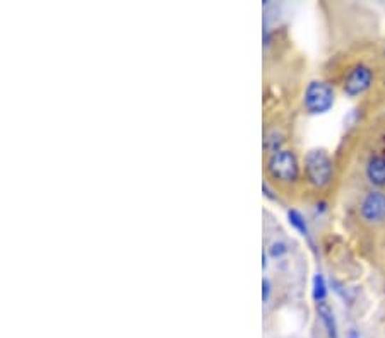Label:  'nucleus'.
Segmentation results:
<instances>
[{
  "label": "nucleus",
  "instance_id": "obj_7",
  "mask_svg": "<svg viewBox=\"0 0 385 338\" xmlns=\"http://www.w3.org/2000/svg\"><path fill=\"white\" fill-rule=\"evenodd\" d=\"M319 315H320V320H322L324 327L327 328L329 338H337L336 320H334V312L331 307H329L325 302H319Z\"/></svg>",
  "mask_w": 385,
  "mask_h": 338
},
{
  "label": "nucleus",
  "instance_id": "obj_4",
  "mask_svg": "<svg viewBox=\"0 0 385 338\" xmlns=\"http://www.w3.org/2000/svg\"><path fill=\"white\" fill-rule=\"evenodd\" d=\"M371 79H374V75L366 65L353 67L344 79V92L349 98L363 94L370 87Z\"/></svg>",
  "mask_w": 385,
  "mask_h": 338
},
{
  "label": "nucleus",
  "instance_id": "obj_8",
  "mask_svg": "<svg viewBox=\"0 0 385 338\" xmlns=\"http://www.w3.org/2000/svg\"><path fill=\"white\" fill-rule=\"evenodd\" d=\"M288 219H290V224L295 227L296 231L302 232L303 236H308V226H307V222H305L303 215L300 214L298 210H295V209L288 210Z\"/></svg>",
  "mask_w": 385,
  "mask_h": 338
},
{
  "label": "nucleus",
  "instance_id": "obj_10",
  "mask_svg": "<svg viewBox=\"0 0 385 338\" xmlns=\"http://www.w3.org/2000/svg\"><path fill=\"white\" fill-rule=\"evenodd\" d=\"M286 253V244L281 243V241H276V243H273V246L269 248V255L273 256V258H278V256H283Z\"/></svg>",
  "mask_w": 385,
  "mask_h": 338
},
{
  "label": "nucleus",
  "instance_id": "obj_3",
  "mask_svg": "<svg viewBox=\"0 0 385 338\" xmlns=\"http://www.w3.org/2000/svg\"><path fill=\"white\" fill-rule=\"evenodd\" d=\"M334 104V91L329 84L322 80H314L305 91V109L310 115H322L327 113Z\"/></svg>",
  "mask_w": 385,
  "mask_h": 338
},
{
  "label": "nucleus",
  "instance_id": "obj_1",
  "mask_svg": "<svg viewBox=\"0 0 385 338\" xmlns=\"http://www.w3.org/2000/svg\"><path fill=\"white\" fill-rule=\"evenodd\" d=\"M305 176L307 181L315 188H324L332 180V163L327 152L314 149L305 158Z\"/></svg>",
  "mask_w": 385,
  "mask_h": 338
},
{
  "label": "nucleus",
  "instance_id": "obj_12",
  "mask_svg": "<svg viewBox=\"0 0 385 338\" xmlns=\"http://www.w3.org/2000/svg\"><path fill=\"white\" fill-rule=\"evenodd\" d=\"M348 338H359V335H358L357 332H354V329H351V332H349V337H348Z\"/></svg>",
  "mask_w": 385,
  "mask_h": 338
},
{
  "label": "nucleus",
  "instance_id": "obj_11",
  "mask_svg": "<svg viewBox=\"0 0 385 338\" xmlns=\"http://www.w3.org/2000/svg\"><path fill=\"white\" fill-rule=\"evenodd\" d=\"M270 298V282L268 278H264L262 280V299H264V302H268Z\"/></svg>",
  "mask_w": 385,
  "mask_h": 338
},
{
  "label": "nucleus",
  "instance_id": "obj_5",
  "mask_svg": "<svg viewBox=\"0 0 385 338\" xmlns=\"http://www.w3.org/2000/svg\"><path fill=\"white\" fill-rule=\"evenodd\" d=\"M363 221L368 224H379L385 219V193L370 192L363 198L362 207H359Z\"/></svg>",
  "mask_w": 385,
  "mask_h": 338
},
{
  "label": "nucleus",
  "instance_id": "obj_2",
  "mask_svg": "<svg viewBox=\"0 0 385 338\" xmlns=\"http://www.w3.org/2000/svg\"><path fill=\"white\" fill-rule=\"evenodd\" d=\"M268 173L279 183H295L300 176L298 159L291 151L274 152L268 160Z\"/></svg>",
  "mask_w": 385,
  "mask_h": 338
},
{
  "label": "nucleus",
  "instance_id": "obj_6",
  "mask_svg": "<svg viewBox=\"0 0 385 338\" xmlns=\"http://www.w3.org/2000/svg\"><path fill=\"white\" fill-rule=\"evenodd\" d=\"M366 176L371 183L376 187L385 185V158L382 156H374L366 164Z\"/></svg>",
  "mask_w": 385,
  "mask_h": 338
},
{
  "label": "nucleus",
  "instance_id": "obj_9",
  "mask_svg": "<svg viewBox=\"0 0 385 338\" xmlns=\"http://www.w3.org/2000/svg\"><path fill=\"white\" fill-rule=\"evenodd\" d=\"M325 298H327V285H325L324 277L320 273H317L314 277V299L319 302H325Z\"/></svg>",
  "mask_w": 385,
  "mask_h": 338
}]
</instances>
